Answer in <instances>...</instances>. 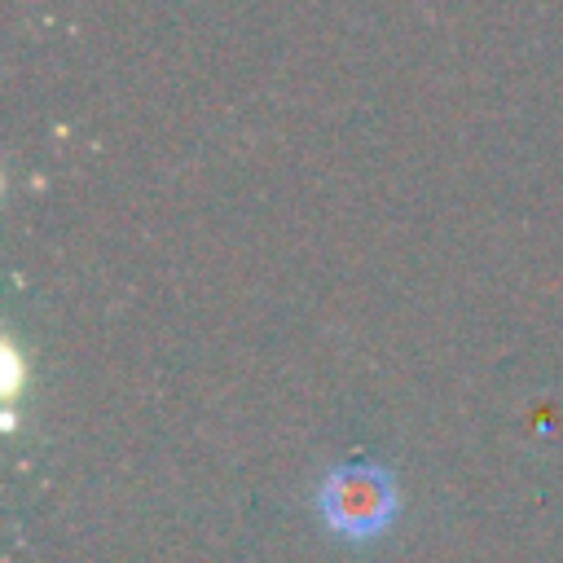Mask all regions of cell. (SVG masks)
<instances>
[{"mask_svg":"<svg viewBox=\"0 0 563 563\" xmlns=\"http://www.w3.org/2000/svg\"><path fill=\"white\" fill-rule=\"evenodd\" d=\"M317 510L343 541H374L396 519V484L383 466L343 462L317 488Z\"/></svg>","mask_w":563,"mask_h":563,"instance_id":"obj_1","label":"cell"}]
</instances>
